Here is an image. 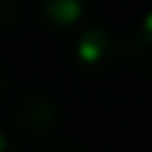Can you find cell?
Masks as SVG:
<instances>
[{"instance_id": "obj_6", "label": "cell", "mask_w": 152, "mask_h": 152, "mask_svg": "<svg viewBox=\"0 0 152 152\" xmlns=\"http://www.w3.org/2000/svg\"><path fill=\"white\" fill-rule=\"evenodd\" d=\"M0 152H13V145H10V139L0 132Z\"/></svg>"}, {"instance_id": "obj_2", "label": "cell", "mask_w": 152, "mask_h": 152, "mask_svg": "<svg viewBox=\"0 0 152 152\" xmlns=\"http://www.w3.org/2000/svg\"><path fill=\"white\" fill-rule=\"evenodd\" d=\"M116 40L106 33V30H83L80 40H76V60H80L86 69L99 73V69H109L113 66V56H116Z\"/></svg>"}, {"instance_id": "obj_4", "label": "cell", "mask_w": 152, "mask_h": 152, "mask_svg": "<svg viewBox=\"0 0 152 152\" xmlns=\"http://www.w3.org/2000/svg\"><path fill=\"white\" fill-rule=\"evenodd\" d=\"M20 10H23V0H0V33L10 30L13 23H17Z\"/></svg>"}, {"instance_id": "obj_7", "label": "cell", "mask_w": 152, "mask_h": 152, "mask_svg": "<svg viewBox=\"0 0 152 152\" xmlns=\"http://www.w3.org/2000/svg\"><path fill=\"white\" fill-rule=\"evenodd\" d=\"M0 93H4V66H0Z\"/></svg>"}, {"instance_id": "obj_3", "label": "cell", "mask_w": 152, "mask_h": 152, "mask_svg": "<svg viewBox=\"0 0 152 152\" xmlns=\"http://www.w3.org/2000/svg\"><path fill=\"white\" fill-rule=\"evenodd\" d=\"M129 56H132V63L142 69V73H149L152 76V13H145L136 27H132V33H129Z\"/></svg>"}, {"instance_id": "obj_1", "label": "cell", "mask_w": 152, "mask_h": 152, "mask_svg": "<svg viewBox=\"0 0 152 152\" xmlns=\"http://www.w3.org/2000/svg\"><path fill=\"white\" fill-rule=\"evenodd\" d=\"M33 4L50 27H60V30L83 27L96 10V0H33Z\"/></svg>"}, {"instance_id": "obj_5", "label": "cell", "mask_w": 152, "mask_h": 152, "mask_svg": "<svg viewBox=\"0 0 152 152\" xmlns=\"http://www.w3.org/2000/svg\"><path fill=\"white\" fill-rule=\"evenodd\" d=\"M37 152H83V149H76V145L66 142V139H50V142H43Z\"/></svg>"}]
</instances>
